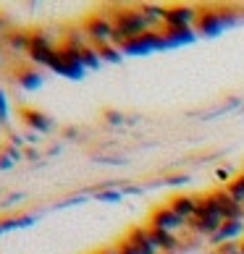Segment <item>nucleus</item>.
Instances as JSON below:
<instances>
[{
    "instance_id": "obj_1",
    "label": "nucleus",
    "mask_w": 244,
    "mask_h": 254,
    "mask_svg": "<svg viewBox=\"0 0 244 254\" xmlns=\"http://www.w3.org/2000/svg\"><path fill=\"white\" fill-rule=\"evenodd\" d=\"M110 16V21H113V45L121 50L126 42L131 40H137V37H142L145 32H153L150 29V24L145 21V16L142 11H139V5L137 8H113V11L108 13Z\"/></svg>"
},
{
    "instance_id": "obj_2",
    "label": "nucleus",
    "mask_w": 244,
    "mask_h": 254,
    "mask_svg": "<svg viewBox=\"0 0 244 254\" xmlns=\"http://www.w3.org/2000/svg\"><path fill=\"white\" fill-rule=\"evenodd\" d=\"M226 223L221 218V212L215 210V204L208 199V194L205 196H200V207H197V215L186 223V231H194L197 236H208V239H213L215 233L221 231V225Z\"/></svg>"
},
{
    "instance_id": "obj_3",
    "label": "nucleus",
    "mask_w": 244,
    "mask_h": 254,
    "mask_svg": "<svg viewBox=\"0 0 244 254\" xmlns=\"http://www.w3.org/2000/svg\"><path fill=\"white\" fill-rule=\"evenodd\" d=\"M61 42H55V37L45 29L29 32V50H26V61L37 68H50V61Z\"/></svg>"
},
{
    "instance_id": "obj_4",
    "label": "nucleus",
    "mask_w": 244,
    "mask_h": 254,
    "mask_svg": "<svg viewBox=\"0 0 244 254\" xmlns=\"http://www.w3.org/2000/svg\"><path fill=\"white\" fill-rule=\"evenodd\" d=\"M84 34H87L89 45H95V48H102V45H113V21H110L108 13H92L84 18Z\"/></svg>"
},
{
    "instance_id": "obj_5",
    "label": "nucleus",
    "mask_w": 244,
    "mask_h": 254,
    "mask_svg": "<svg viewBox=\"0 0 244 254\" xmlns=\"http://www.w3.org/2000/svg\"><path fill=\"white\" fill-rule=\"evenodd\" d=\"M48 71L58 73V76H66V79H81V73L87 68H84L81 61H79V50H71V48L58 45V50H55Z\"/></svg>"
},
{
    "instance_id": "obj_6",
    "label": "nucleus",
    "mask_w": 244,
    "mask_h": 254,
    "mask_svg": "<svg viewBox=\"0 0 244 254\" xmlns=\"http://www.w3.org/2000/svg\"><path fill=\"white\" fill-rule=\"evenodd\" d=\"M208 199L215 204V210L221 212L223 220H242V223H244V204L234 202L231 194H229L226 189H215V191H210Z\"/></svg>"
},
{
    "instance_id": "obj_7",
    "label": "nucleus",
    "mask_w": 244,
    "mask_h": 254,
    "mask_svg": "<svg viewBox=\"0 0 244 254\" xmlns=\"http://www.w3.org/2000/svg\"><path fill=\"white\" fill-rule=\"evenodd\" d=\"M150 228H161V231H171V233H181L186 231V220H181L171 207H158V210L150 212V220H147Z\"/></svg>"
},
{
    "instance_id": "obj_8",
    "label": "nucleus",
    "mask_w": 244,
    "mask_h": 254,
    "mask_svg": "<svg viewBox=\"0 0 244 254\" xmlns=\"http://www.w3.org/2000/svg\"><path fill=\"white\" fill-rule=\"evenodd\" d=\"M200 18V11L192 5H168L165 8V26L173 29H192Z\"/></svg>"
},
{
    "instance_id": "obj_9",
    "label": "nucleus",
    "mask_w": 244,
    "mask_h": 254,
    "mask_svg": "<svg viewBox=\"0 0 244 254\" xmlns=\"http://www.w3.org/2000/svg\"><path fill=\"white\" fill-rule=\"evenodd\" d=\"M124 241L137 254H161V249H158V244H155V239H153V233H150L147 225H137V228H131Z\"/></svg>"
},
{
    "instance_id": "obj_10",
    "label": "nucleus",
    "mask_w": 244,
    "mask_h": 254,
    "mask_svg": "<svg viewBox=\"0 0 244 254\" xmlns=\"http://www.w3.org/2000/svg\"><path fill=\"white\" fill-rule=\"evenodd\" d=\"M18 116H21L24 124L29 126L32 131H37V134H48V131L53 128V118L48 116V113L37 110V108H21Z\"/></svg>"
},
{
    "instance_id": "obj_11",
    "label": "nucleus",
    "mask_w": 244,
    "mask_h": 254,
    "mask_svg": "<svg viewBox=\"0 0 244 254\" xmlns=\"http://www.w3.org/2000/svg\"><path fill=\"white\" fill-rule=\"evenodd\" d=\"M13 79H16L18 87L26 89V92H32V89H40V87H42V73H40V68H37V65H32L29 61H26L21 68H16V71H13Z\"/></svg>"
},
{
    "instance_id": "obj_12",
    "label": "nucleus",
    "mask_w": 244,
    "mask_h": 254,
    "mask_svg": "<svg viewBox=\"0 0 244 254\" xmlns=\"http://www.w3.org/2000/svg\"><path fill=\"white\" fill-rule=\"evenodd\" d=\"M150 228V225H147ZM150 233H153V239L158 244V249H161V254H176L179 249H184V241L179 233H171V231H161V228H150Z\"/></svg>"
},
{
    "instance_id": "obj_13",
    "label": "nucleus",
    "mask_w": 244,
    "mask_h": 254,
    "mask_svg": "<svg viewBox=\"0 0 244 254\" xmlns=\"http://www.w3.org/2000/svg\"><path fill=\"white\" fill-rule=\"evenodd\" d=\"M168 207L179 215L181 220H186L189 223L194 215H197V207H200V196H186V194H181V196H173L171 202H168Z\"/></svg>"
},
{
    "instance_id": "obj_14",
    "label": "nucleus",
    "mask_w": 244,
    "mask_h": 254,
    "mask_svg": "<svg viewBox=\"0 0 244 254\" xmlns=\"http://www.w3.org/2000/svg\"><path fill=\"white\" fill-rule=\"evenodd\" d=\"M223 26V13L221 11H200V18H197L194 29L200 34H218Z\"/></svg>"
},
{
    "instance_id": "obj_15",
    "label": "nucleus",
    "mask_w": 244,
    "mask_h": 254,
    "mask_svg": "<svg viewBox=\"0 0 244 254\" xmlns=\"http://www.w3.org/2000/svg\"><path fill=\"white\" fill-rule=\"evenodd\" d=\"M242 233H244V223L242 220H226L221 225V231L210 239V244H213V247H218V244H226V241H237Z\"/></svg>"
},
{
    "instance_id": "obj_16",
    "label": "nucleus",
    "mask_w": 244,
    "mask_h": 254,
    "mask_svg": "<svg viewBox=\"0 0 244 254\" xmlns=\"http://www.w3.org/2000/svg\"><path fill=\"white\" fill-rule=\"evenodd\" d=\"M3 40H5L8 48L16 50V53H24V55H26V50H29V32H24V29L5 32V34H3Z\"/></svg>"
},
{
    "instance_id": "obj_17",
    "label": "nucleus",
    "mask_w": 244,
    "mask_h": 254,
    "mask_svg": "<svg viewBox=\"0 0 244 254\" xmlns=\"http://www.w3.org/2000/svg\"><path fill=\"white\" fill-rule=\"evenodd\" d=\"M34 218L32 215H13V218H5V220H0V233H5V231H13V228H26V225H32Z\"/></svg>"
},
{
    "instance_id": "obj_18",
    "label": "nucleus",
    "mask_w": 244,
    "mask_h": 254,
    "mask_svg": "<svg viewBox=\"0 0 244 254\" xmlns=\"http://www.w3.org/2000/svg\"><path fill=\"white\" fill-rule=\"evenodd\" d=\"M229 194H231V199L234 202H239V204H244V173H239L237 178H231V181L223 186Z\"/></svg>"
},
{
    "instance_id": "obj_19",
    "label": "nucleus",
    "mask_w": 244,
    "mask_h": 254,
    "mask_svg": "<svg viewBox=\"0 0 244 254\" xmlns=\"http://www.w3.org/2000/svg\"><path fill=\"white\" fill-rule=\"evenodd\" d=\"M100 53V61H121V50L116 48V45H102V48H97Z\"/></svg>"
},
{
    "instance_id": "obj_20",
    "label": "nucleus",
    "mask_w": 244,
    "mask_h": 254,
    "mask_svg": "<svg viewBox=\"0 0 244 254\" xmlns=\"http://www.w3.org/2000/svg\"><path fill=\"white\" fill-rule=\"evenodd\" d=\"M237 252H242V241H226L213 247V254H237Z\"/></svg>"
},
{
    "instance_id": "obj_21",
    "label": "nucleus",
    "mask_w": 244,
    "mask_h": 254,
    "mask_svg": "<svg viewBox=\"0 0 244 254\" xmlns=\"http://www.w3.org/2000/svg\"><path fill=\"white\" fill-rule=\"evenodd\" d=\"M8 116H11V105H8V95H5V89L0 87V124H5Z\"/></svg>"
},
{
    "instance_id": "obj_22",
    "label": "nucleus",
    "mask_w": 244,
    "mask_h": 254,
    "mask_svg": "<svg viewBox=\"0 0 244 254\" xmlns=\"http://www.w3.org/2000/svg\"><path fill=\"white\" fill-rule=\"evenodd\" d=\"M13 165V157L5 152V149H0V171H8V168Z\"/></svg>"
},
{
    "instance_id": "obj_23",
    "label": "nucleus",
    "mask_w": 244,
    "mask_h": 254,
    "mask_svg": "<svg viewBox=\"0 0 244 254\" xmlns=\"http://www.w3.org/2000/svg\"><path fill=\"white\" fill-rule=\"evenodd\" d=\"M105 121H108V124H121V121H124V116H121L118 110H108V113H105Z\"/></svg>"
},
{
    "instance_id": "obj_24",
    "label": "nucleus",
    "mask_w": 244,
    "mask_h": 254,
    "mask_svg": "<svg viewBox=\"0 0 244 254\" xmlns=\"http://www.w3.org/2000/svg\"><path fill=\"white\" fill-rule=\"evenodd\" d=\"M116 249H118V254H137V252H134V249H131V247H129V244L124 241V239H121V241L116 244Z\"/></svg>"
},
{
    "instance_id": "obj_25",
    "label": "nucleus",
    "mask_w": 244,
    "mask_h": 254,
    "mask_svg": "<svg viewBox=\"0 0 244 254\" xmlns=\"http://www.w3.org/2000/svg\"><path fill=\"white\" fill-rule=\"evenodd\" d=\"M165 184H173V186H181V184H186V176H171Z\"/></svg>"
},
{
    "instance_id": "obj_26",
    "label": "nucleus",
    "mask_w": 244,
    "mask_h": 254,
    "mask_svg": "<svg viewBox=\"0 0 244 254\" xmlns=\"http://www.w3.org/2000/svg\"><path fill=\"white\" fill-rule=\"evenodd\" d=\"M24 157H29V160H40V152H34V149H24Z\"/></svg>"
},
{
    "instance_id": "obj_27",
    "label": "nucleus",
    "mask_w": 244,
    "mask_h": 254,
    "mask_svg": "<svg viewBox=\"0 0 244 254\" xmlns=\"http://www.w3.org/2000/svg\"><path fill=\"white\" fill-rule=\"evenodd\" d=\"M95 254H118V249L113 247V249H100V252H95Z\"/></svg>"
},
{
    "instance_id": "obj_28",
    "label": "nucleus",
    "mask_w": 244,
    "mask_h": 254,
    "mask_svg": "<svg viewBox=\"0 0 244 254\" xmlns=\"http://www.w3.org/2000/svg\"><path fill=\"white\" fill-rule=\"evenodd\" d=\"M242 252H244V239H242Z\"/></svg>"
},
{
    "instance_id": "obj_29",
    "label": "nucleus",
    "mask_w": 244,
    "mask_h": 254,
    "mask_svg": "<svg viewBox=\"0 0 244 254\" xmlns=\"http://www.w3.org/2000/svg\"><path fill=\"white\" fill-rule=\"evenodd\" d=\"M0 63H3V58H0Z\"/></svg>"
}]
</instances>
